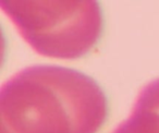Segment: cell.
<instances>
[{"label": "cell", "instance_id": "1", "mask_svg": "<svg viewBox=\"0 0 159 133\" xmlns=\"http://www.w3.org/2000/svg\"><path fill=\"white\" fill-rule=\"evenodd\" d=\"M107 116L98 83L66 66L25 68L0 91V133H97Z\"/></svg>", "mask_w": 159, "mask_h": 133}, {"label": "cell", "instance_id": "2", "mask_svg": "<svg viewBox=\"0 0 159 133\" xmlns=\"http://www.w3.org/2000/svg\"><path fill=\"white\" fill-rule=\"evenodd\" d=\"M0 7L36 53L55 59L85 56L104 29L102 8L93 0H0Z\"/></svg>", "mask_w": 159, "mask_h": 133}, {"label": "cell", "instance_id": "3", "mask_svg": "<svg viewBox=\"0 0 159 133\" xmlns=\"http://www.w3.org/2000/svg\"><path fill=\"white\" fill-rule=\"evenodd\" d=\"M112 133H159V79L143 87L130 117Z\"/></svg>", "mask_w": 159, "mask_h": 133}]
</instances>
